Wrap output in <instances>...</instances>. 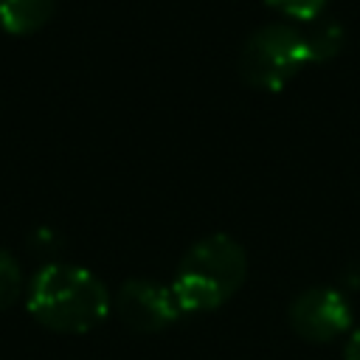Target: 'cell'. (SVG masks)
<instances>
[{"mask_svg":"<svg viewBox=\"0 0 360 360\" xmlns=\"http://www.w3.org/2000/svg\"><path fill=\"white\" fill-rule=\"evenodd\" d=\"M56 11V0H0V28L11 37L39 31Z\"/></svg>","mask_w":360,"mask_h":360,"instance_id":"6","label":"cell"},{"mask_svg":"<svg viewBox=\"0 0 360 360\" xmlns=\"http://www.w3.org/2000/svg\"><path fill=\"white\" fill-rule=\"evenodd\" d=\"M304 39H307V48H309V62H326L332 59L340 45H343V25L326 14L298 25Z\"/></svg>","mask_w":360,"mask_h":360,"instance_id":"7","label":"cell"},{"mask_svg":"<svg viewBox=\"0 0 360 360\" xmlns=\"http://www.w3.org/2000/svg\"><path fill=\"white\" fill-rule=\"evenodd\" d=\"M112 309L135 332H160L183 315L172 284L155 278H127L112 295Z\"/></svg>","mask_w":360,"mask_h":360,"instance_id":"5","label":"cell"},{"mask_svg":"<svg viewBox=\"0 0 360 360\" xmlns=\"http://www.w3.org/2000/svg\"><path fill=\"white\" fill-rule=\"evenodd\" d=\"M287 321L292 332L307 343H332L340 335L352 332L354 309L338 287L312 284L290 301Z\"/></svg>","mask_w":360,"mask_h":360,"instance_id":"4","label":"cell"},{"mask_svg":"<svg viewBox=\"0 0 360 360\" xmlns=\"http://www.w3.org/2000/svg\"><path fill=\"white\" fill-rule=\"evenodd\" d=\"M340 360H360V326L349 332L346 346H343V357Z\"/></svg>","mask_w":360,"mask_h":360,"instance_id":"10","label":"cell"},{"mask_svg":"<svg viewBox=\"0 0 360 360\" xmlns=\"http://www.w3.org/2000/svg\"><path fill=\"white\" fill-rule=\"evenodd\" d=\"M309 62V48L298 25L270 22L256 28L239 51V76L248 87L278 93L284 90Z\"/></svg>","mask_w":360,"mask_h":360,"instance_id":"3","label":"cell"},{"mask_svg":"<svg viewBox=\"0 0 360 360\" xmlns=\"http://www.w3.org/2000/svg\"><path fill=\"white\" fill-rule=\"evenodd\" d=\"M245 278V248L228 233H208L180 256L172 290L183 312H214L242 290Z\"/></svg>","mask_w":360,"mask_h":360,"instance_id":"2","label":"cell"},{"mask_svg":"<svg viewBox=\"0 0 360 360\" xmlns=\"http://www.w3.org/2000/svg\"><path fill=\"white\" fill-rule=\"evenodd\" d=\"M22 287H25V278L20 264L14 262L11 253L0 250V309H8L22 295Z\"/></svg>","mask_w":360,"mask_h":360,"instance_id":"8","label":"cell"},{"mask_svg":"<svg viewBox=\"0 0 360 360\" xmlns=\"http://www.w3.org/2000/svg\"><path fill=\"white\" fill-rule=\"evenodd\" d=\"M273 11H278L281 17H287L292 25H304L315 17H321L329 6V0H264Z\"/></svg>","mask_w":360,"mask_h":360,"instance_id":"9","label":"cell"},{"mask_svg":"<svg viewBox=\"0 0 360 360\" xmlns=\"http://www.w3.org/2000/svg\"><path fill=\"white\" fill-rule=\"evenodd\" d=\"M25 309L51 332L84 335L110 315L112 295L93 270L70 262H48L25 287Z\"/></svg>","mask_w":360,"mask_h":360,"instance_id":"1","label":"cell"}]
</instances>
